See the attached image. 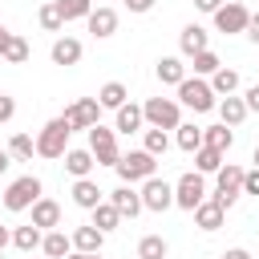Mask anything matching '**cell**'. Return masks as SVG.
<instances>
[{
    "label": "cell",
    "mask_w": 259,
    "mask_h": 259,
    "mask_svg": "<svg viewBox=\"0 0 259 259\" xmlns=\"http://www.w3.org/2000/svg\"><path fill=\"white\" fill-rule=\"evenodd\" d=\"M174 89H178V97H174V101H178V105H186V109H194V113H210V109L219 105V93L210 89V81H206V77H182Z\"/></svg>",
    "instance_id": "6da1fadb"
},
{
    "label": "cell",
    "mask_w": 259,
    "mask_h": 259,
    "mask_svg": "<svg viewBox=\"0 0 259 259\" xmlns=\"http://www.w3.org/2000/svg\"><path fill=\"white\" fill-rule=\"evenodd\" d=\"M85 134H89V154H93V162H97V166H117V158H121V150H117V130L97 121V125H89Z\"/></svg>",
    "instance_id": "7a4b0ae2"
},
{
    "label": "cell",
    "mask_w": 259,
    "mask_h": 259,
    "mask_svg": "<svg viewBox=\"0 0 259 259\" xmlns=\"http://www.w3.org/2000/svg\"><path fill=\"white\" fill-rule=\"evenodd\" d=\"M142 117H146V125H154V130H174V125L182 121V105H178L174 97H146V101H142Z\"/></svg>",
    "instance_id": "3957f363"
},
{
    "label": "cell",
    "mask_w": 259,
    "mask_h": 259,
    "mask_svg": "<svg viewBox=\"0 0 259 259\" xmlns=\"http://www.w3.org/2000/svg\"><path fill=\"white\" fill-rule=\"evenodd\" d=\"M113 170H117V178H121V182H130V186H134V182H146L150 174H158V158H154V154H146V150H130V154H121V158H117V166H113Z\"/></svg>",
    "instance_id": "277c9868"
},
{
    "label": "cell",
    "mask_w": 259,
    "mask_h": 259,
    "mask_svg": "<svg viewBox=\"0 0 259 259\" xmlns=\"http://www.w3.org/2000/svg\"><path fill=\"white\" fill-rule=\"evenodd\" d=\"M65 150H69V125H65V117L45 121L40 134H36V154L40 158H65Z\"/></svg>",
    "instance_id": "5b68a950"
},
{
    "label": "cell",
    "mask_w": 259,
    "mask_h": 259,
    "mask_svg": "<svg viewBox=\"0 0 259 259\" xmlns=\"http://www.w3.org/2000/svg\"><path fill=\"white\" fill-rule=\"evenodd\" d=\"M40 178L36 174H20L16 182H8V190H4V206L12 210V214H20V210H28L36 198H40Z\"/></svg>",
    "instance_id": "8992f818"
},
{
    "label": "cell",
    "mask_w": 259,
    "mask_h": 259,
    "mask_svg": "<svg viewBox=\"0 0 259 259\" xmlns=\"http://www.w3.org/2000/svg\"><path fill=\"white\" fill-rule=\"evenodd\" d=\"M214 182H219V186H214V194H210V198H214L219 206H227V210H231V206H235V198L243 194V166H235V162L219 166V170H214Z\"/></svg>",
    "instance_id": "52a82bcc"
},
{
    "label": "cell",
    "mask_w": 259,
    "mask_h": 259,
    "mask_svg": "<svg viewBox=\"0 0 259 259\" xmlns=\"http://www.w3.org/2000/svg\"><path fill=\"white\" fill-rule=\"evenodd\" d=\"M202 198H206V174H198V170H186V174L174 182V206H182V210H194Z\"/></svg>",
    "instance_id": "ba28073f"
},
{
    "label": "cell",
    "mask_w": 259,
    "mask_h": 259,
    "mask_svg": "<svg viewBox=\"0 0 259 259\" xmlns=\"http://www.w3.org/2000/svg\"><path fill=\"white\" fill-rule=\"evenodd\" d=\"M65 125H69V134H77V130H89V125H97L101 121V101L97 97H81V101H73V105H65Z\"/></svg>",
    "instance_id": "9c48e42d"
},
{
    "label": "cell",
    "mask_w": 259,
    "mask_h": 259,
    "mask_svg": "<svg viewBox=\"0 0 259 259\" xmlns=\"http://www.w3.org/2000/svg\"><path fill=\"white\" fill-rule=\"evenodd\" d=\"M138 194H142V206H146V210H158V214H162V210L174 206V182H166V178H158V174H150Z\"/></svg>",
    "instance_id": "30bf717a"
},
{
    "label": "cell",
    "mask_w": 259,
    "mask_h": 259,
    "mask_svg": "<svg viewBox=\"0 0 259 259\" xmlns=\"http://www.w3.org/2000/svg\"><path fill=\"white\" fill-rule=\"evenodd\" d=\"M210 16H214V28H219V32H227V36H231V32H243V28H247V20H251L247 4H239V0H231V4H219Z\"/></svg>",
    "instance_id": "8fae6325"
},
{
    "label": "cell",
    "mask_w": 259,
    "mask_h": 259,
    "mask_svg": "<svg viewBox=\"0 0 259 259\" xmlns=\"http://www.w3.org/2000/svg\"><path fill=\"white\" fill-rule=\"evenodd\" d=\"M109 202L117 206V214H121V219H138V214L146 210V206H142V194H138L130 182H121L117 190H109Z\"/></svg>",
    "instance_id": "7c38bea8"
},
{
    "label": "cell",
    "mask_w": 259,
    "mask_h": 259,
    "mask_svg": "<svg viewBox=\"0 0 259 259\" xmlns=\"http://www.w3.org/2000/svg\"><path fill=\"white\" fill-rule=\"evenodd\" d=\"M85 24H89V32H93L97 40H105V36H113V32H117V12H113L109 4H97V8L85 16Z\"/></svg>",
    "instance_id": "4fadbf2b"
},
{
    "label": "cell",
    "mask_w": 259,
    "mask_h": 259,
    "mask_svg": "<svg viewBox=\"0 0 259 259\" xmlns=\"http://www.w3.org/2000/svg\"><path fill=\"white\" fill-rule=\"evenodd\" d=\"M190 214H194V227H198V231H219L223 219H227V206H219L214 198H202Z\"/></svg>",
    "instance_id": "5bb4252c"
},
{
    "label": "cell",
    "mask_w": 259,
    "mask_h": 259,
    "mask_svg": "<svg viewBox=\"0 0 259 259\" xmlns=\"http://www.w3.org/2000/svg\"><path fill=\"white\" fill-rule=\"evenodd\" d=\"M32 227H40V231H53V227H61V202H53V198H36L32 206Z\"/></svg>",
    "instance_id": "9a60e30c"
},
{
    "label": "cell",
    "mask_w": 259,
    "mask_h": 259,
    "mask_svg": "<svg viewBox=\"0 0 259 259\" xmlns=\"http://www.w3.org/2000/svg\"><path fill=\"white\" fill-rule=\"evenodd\" d=\"M178 49H182V57H194V53L210 49V32H206L202 24H186V28L178 32Z\"/></svg>",
    "instance_id": "2e32d148"
},
{
    "label": "cell",
    "mask_w": 259,
    "mask_h": 259,
    "mask_svg": "<svg viewBox=\"0 0 259 259\" xmlns=\"http://www.w3.org/2000/svg\"><path fill=\"white\" fill-rule=\"evenodd\" d=\"M81 53H85V45H81L77 36H57L49 57H53V65H65V69H69V65H77V61H81Z\"/></svg>",
    "instance_id": "e0dca14e"
},
{
    "label": "cell",
    "mask_w": 259,
    "mask_h": 259,
    "mask_svg": "<svg viewBox=\"0 0 259 259\" xmlns=\"http://www.w3.org/2000/svg\"><path fill=\"white\" fill-rule=\"evenodd\" d=\"M142 125H146V117H142V105L125 101V105H117V109H113V130H117V134H138Z\"/></svg>",
    "instance_id": "ac0fdd59"
},
{
    "label": "cell",
    "mask_w": 259,
    "mask_h": 259,
    "mask_svg": "<svg viewBox=\"0 0 259 259\" xmlns=\"http://www.w3.org/2000/svg\"><path fill=\"white\" fill-rule=\"evenodd\" d=\"M73 251H85V255H97L101 251V243H105V231H97L93 223H85V227H73Z\"/></svg>",
    "instance_id": "d6986e66"
},
{
    "label": "cell",
    "mask_w": 259,
    "mask_h": 259,
    "mask_svg": "<svg viewBox=\"0 0 259 259\" xmlns=\"http://www.w3.org/2000/svg\"><path fill=\"white\" fill-rule=\"evenodd\" d=\"M73 202H77L81 210H93L97 202H105V190H101L93 178H77V182H73Z\"/></svg>",
    "instance_id": "ffe728a7"
},
{
    "label": "cell",
    "mask_w": 259,
    "mask_h": 259,
    "mask_svg": "<svg viewBox=\"0 0 259 259\" xmlns=\"http://www.w3.org/2000/svg\"><path fill=\"white\" fill-rule=\"evenodd\" d=\"M40 251H45V259H65V255L73 251V239H69L61 227H53V231H45V239H40Z\"/></svg>",
    "instance_id": "44dd1931"
},
{
    "label": "cell",
    "mask_w": 259,
    "mask_h": 259,
    "mask_svg": "<svg viewBox=\"0 0 259 259\" xmlns=\"http://www.w3.org/2000/svg\"><path fill=\"white\" fill-rule=\"evenodd\" d=\"M202 146H210V150H223V154H227V150L235 146V130H231V125H223V121H219V125H202Z\"/></svg>",
    "instance_id": "7402d4cb"
},
{
    "label": "cell",
    "mask_w": 259,
    "mask_h": 259,
    "mask_svg": "<svg viewBox=\"0 0 259 259\" xmlns=\"http://www.w3.org/2000/svg\"><path fill=\"white\" fill-rule=\"evenodd\" d=\"M93 166H97V162H93L89 146H85V150H65V170H69L73 178H89Z\"/></svg>",
    "instance_id": "603a6c76"
},
{
    "label": "cell",
    "mask_w": 259,
    "mask_h": 259,
    "mask_svg": "<svg viewBox=\"0 0 259 259\" xmlns=\"http://www.w3.org/2000/svg\"><path fill=\"white\" fill-rule=\"evenodd\" d=\"M154 73H158V81H162V85H178V81L186 77V65H182V57H158Z\"/></svg>",
    "instance_id": "cb8c5ba5"
},
{
    "label": "cell",
    "mask_w": 259,
    "mask_h": 259,
    "mask_svg": "<svg viewBox=\"0 0 259 259\" xmlns=\"http://www.w3.org/2000/svg\"><path fill=\"white\" fill-rule=\"evenodd\" d=\"M214 109H219L223 125H231V130H235V125H239V121L247 117V105H243V97H235V93H227V97H223V101H219Z\"/></svg>",
    "instance_id": "d4e9b609"
},
{
    "label": "cell",
    "mask_w": 259,
    "mask_h": 259,
    "mask_svg": "<svg viewBox=\"0 0 259 259\" xmlns=\"http://www.w3.org/2000/svg\"><path fill=\"white\" fill-rule=\"evenodd\" d=\"M174 142H178V150L194 154V150L202 146V125H194V121H178V125H174Z\"/></svg>",
    "instance_id": "484cf974"
},
{
    "label": "cell",
    "mask_w": 259,
    "mask_h": 259,
    "mask_svg": "<svg viewBox=\"0 0 259 259\" xmlns=\"http://www.w3.org/2000/svg\"><path fill=\"white\" fill-rule=\"evenodd\" d=\"M89 214H93V227H97V231H105V235L121 227V214H117V206H113L109 198H105V202H97V206H93Z\"/></svg>",
    "instance_id": "4316f807"
},
{
    "label": "cell",
    "mask_w": 259,
    "mask_h": 259,
    "mask_svg": "<svg viewBox=\"0 0 259 259\" xmlns=\"http://www.w3.org/2000/svg\"><path fill=\"white\" fill-rule=\"evenodd\" d=\"M206 81H210V89H214L219 97H227V93H235V89H239V73H235V69H227V65H219Z\"/></svg>",
    "instance_id": "83f0119b"
},
{
    "label": "cell",
    "mask_w": 259,
    "mask_h": 259,
    "mask_svg": "<svg viewBox=\"0 0 259 259\" xmlns=\"http://www.w3.org/2000/svg\"><path fill=\"white\" fill-rule=\"evenodd\" d=\"M125 97H130V89H125L121 81H105V85L97 89V101H101V109H117V105H125Z\"/></svg>",
    "instance_id": "f1b7e54d"
},
{
    "label": "cell",
    "mask_w": 259,
    "mask_h": 259,
    "mask_svg": "<svg viewBox=\"0 0 259 259\" xmlns=\"http://www.w3.org/2000/svg\"><path fill=\"white\" fill-rule=\"evenodd\" d=\"M40 239H45V231H40V227H32V223L12 231V247H16V251H36V247H40Z\"/></svg>",
    "instance_id": "f546056e"
},
{
    "label": "cell",
    "mask_w": 259,
    "mask_h": 259,
    "mask_svg": "<svg viewBox=\"0 0 259 259\" xmlns=\"http://www.w3.org/2000/svg\"><path fill=\"white\" fill-rule=\"evenodd\" d=\"M142 150L146 154H154V158H162L166 150H170V138H166V130H142Z\"/></svg>",
    "instance_id": "4dcf8cb0"
},
{
    "label": "cell",
    "mask_w": 259,
    "mask_h": 259,
    "mask_svg": "<svg viewBox=\"0 0 259 259\" xmlns=\"http://www.w3.org/2000/svg\"><path fill=\"white\" fill-rule=\"evenodd\" d=\"M8 154H12L16 162H32V154H36V138H28V134H12V138H8Z\"/></svg>",
    "instance_id": "1f68e13d"
},
{
    "label": "cell",
    "mask_w": 259,
    "mask_h": 259,
    "mask_svg": "<svg viewBox=\"0 0 259 259\" xmlns=\"http://www.w3.org/2000/svg\"><path fill=\"white\" fill-rule=\"evenodd\" d=\"M223 166V150H210V146H198L194 150V170L198 174H214Z\"/></svg>",
    "instance_id": "d6a6232c"
},
{
    "label": "cell",
    "mask_w": 259,
    "mask_h": 259,
    "mask_svg": "<svg viewBox=\"0 0 259 259\" xmlns=\"http://www.w3.org/2000/svg\"><path fill=\"white\" fill-rule=\"evenodd\" d=\"M53 4H57L61 20H85L93 12V0H53Z\"/></svg>",
    "instance_id": "836d02e7"
},
{
    "label": "cell",
    "mask_w": 259,
    "mask_h": 259,
    "mask_svg": "<svg viewBox=\"0 0 259 259\" xmlns=\"http://www.w3.org/2000/svg\"><path fill=\"white\" fill-rule=\"evenodd\" d=\"M166 251H170V243L162 235H146L138 243V259H166Z\"/></svg>",
    "instance_id": "e575fe53"
},
{
    "label": "cell",
    "mask_w": 259,
    "mask_h": 259,
    "mask_svg": "<svg viewBox=\"0 0 259 259\" xmlns=\"http://www.w3.org/2000/svg\"><path fill=\"white\" fill-rule=\"evenodd\" d=\"M28 53H32V49H28V40H24L20 32H12L8 49H4V61H8V65H24V61H28Z\"/></svg>",
    "instance_id": "d590c367"
},
{
    "label": "cell",
    "mask_w": 259,
    "mask_h": 259,
    "mask_svg": "<svg viewBox=\"0 0 259 259\" xmlns=\"http://www.w3.org/2000/svg\"><path fill=\"white\" fill-rule=\"evenodd\" d=\"M190 61H194V65H190V69H194V77H210V73H214V69L223 65V61H219V57H214L210 49H202V53H194Z\"/></svg>",
    "instance_id": "8d00e7d4"
},
{
    "label": "cell",
    "mask_w": 259,
    "mask_h": 259,
    "mask_svg": "<svg viewBox=\"0 0 259 259\" xmlns=\"http://www.w3.org/2000/svg\"><path fill=\"white\" fill-rule=\"evenodd\" d=\"M36 16H40V28H45V32H61V28H65V20H61V12H57V4H53V0H49V4H40V12H36Z\"/></svg>",
    "instance_id": "74e56055"
},
{
    "label": "cell",
    "mask_w": 259,
    "mask_h": 259,
    "mask_svg": "<svg viewBox=\"0 0 259 259\" xmlns=\"http://www.w3.org/2000/svg\"><path fill=\"white\" fill-rule=\"evenodd\" d=\"M243 194H259V166L243 170Z\"/></svg>",
    "instance_id": "f35d334b"
},
{
    "label": "cell",
    "mask_w": 259,
    "mask_h": 259,
    "mask_svg": "<svg viewBox=\"0 0 259 259\" xmlns=\"http://www.w3.org/2000/svg\"><path fill=\"white\" fill-rule=\"evenodd\" d=\"M243 105H247V113H259V85L243 89Z\"/></svg>",
    "instance_id": "ab89813d"
},
{
    "label": "cell",
    "mask_w": 259,
    "mask_h": 259,
    "mask_svg": "<svg viewBox=\"0 0 259 259\" xmlns=\"http://www.w3.org/2000/svg\"><path fill=\"white\" fill-rule=\"evenodd\" d=\"M12 113H16V101H12L8 93H0V125H4V121H12Z\"/></svg>",
    "instance_id": "60d3db41"
},
{
    "label": "cell",
    "mask_w": 259,
    "mask_h": 259,
    "mask_svg": "<svg viewBox=\"0 0 259 259\" xmlns=\"http://www.w3.org/2000/svg\"><path fill=\"white\" fill-rule=\"evenodd\" d=\"M243 32H247V40H251V45H259V12H251V20H247V28H243Z\"/></svg>",
    "instance_id": "b9f144b4"
},
{
    "label": "cell",
    "mask_w": 259,
    "mask_h": 259,
    "mask_svg": "<svg viewBox=\"0 0 259 259\" xmlns=\"http://www.w3.org/2000/svg\"><path fill=\"white\" fill-rule=\"evenodd\" d=\"M125 8H130V12H150L154 0H125Z\"/></svg>",
    "instance_id": "7bdbcfd3"
},
{
    "label": "cell",
    "mask_w": 259,
    "mask_h": 259,
    "mask_svg": "<svg viewBox=\"0 0 259 259\" xmlns=\"http://www.w3.org/2000/svg\"><path fill=\"white\" fill-rule=\"evenodd\" d=\"M223 259H255L247 247H231V251H223Z\"/></svg>",
    "instance_id": "ee69618b"
},
{
    "label": "cell",
    "mask_w": 259,
    "mask_h": 259,
    "mask_svg": "<svg viewBox=\"0 0 259 259\" xmlns=\"http://www.w3.org/2000/svg\"><path fill=\"white\" fill-rule=\"evenodd\" d=\"M219 4H223V0H194V8H198V12H214Z\"/></svg>",
    "instance_id": "f6af8a7d"
},
{
    "label": "cell",
    "mask_w": 259,
    "mask_h": 259,
    "mask_svg": "<svg viewBox=\"0 0 259 259\" xmlns=\"http://www.w3.org/2000/svg\"><path fill=\"white\" fill-rule=\"evenodd\" d=\"M8 40H12V32H8L4 24H0V57H4V49H8Z\"/></svg>",
    "instance_id": "bcb514c9"
},
{
    "label": "cell",
    "mask_w": 259,
    "mask_h": 259,
    "mask_svg": "<svg viewBox=\"0 0 259 259\" xmlns=\"http://www.w3.org/2000/svg\"><path fill=\"white\" fill-rule=\"evenodd\" d=\"M8 243H12V231H8V227H0V251H4Z\"/></svg>",
    "instance_id": "7dc6e473"
},
{
    "label": "cell",
    "mask_w": 259,
    "mask_h": 259,
    "mask_svg": "<svg viewBox=\"0 0 259 259\" xmlns=\"http://www.w3.org/2000/svg\"><path fill=\"white\" fill-rule=\"evenodd\" d=\"M8 162H12V154H8V150H0V174L8 170Z\"/></svg>",
    "instance_id": "c3c4849f"
},
{
    "label": "cell",
    "mask_w": 259,
    "mask_h": 259,
    "mask_svg": "<svg viewBox=\"0 0 259 259\" xmlns=\"http://www.w3.org/2000/svg\"><path fill=\"white\" fill-rule=\"evenodd\" d=\"M65 259H89V255H85V251H69Z\"/></svg>",
    "instance_id": "681fc988"
},
{
    "label": "cell",
    "mask_w": 259,
    "mask_h": 259,
    "mask_svg": "<svg viewBox=\"0 0 259 259\" xmlns=\"http://www.w3.org/2000/svg\"><path fill=\"white\" fill-rule=\"evenodd\" d=\"M251 162H255V166H259V146H255V154H251Z\"/></svg>",
    "instance_id": "f907efd6"
},
{
    "label": "cell",
    "mask_w": 259,
    "mask_h": 259,
    "mask_svg": "<svg viewBox=\"0 0 259 259\" xmlns=\"http://www.w3.org/2000/svg\"><path fill=\"white\" fill-rule=\"evenodd\" d=\"M89 259H101V251H97V255H89Z\"/></svg>",
    "instance_id": "816d5d0a"
},
{
    "label": "cell",
    "mask_w": 259,
    "mask_h": 259,
    "mask_svg": "<svg viewBox=\"0 0 259 259\" xmlns=\"http://www.w3.org/2000/svg\"><path fill=\"white\" fill-rule=\"evenodd\" d=\"M0 259H4V251H0Z\"/></svg>",
    "instance_id": "f5cc1de1"
}]
</instances>
